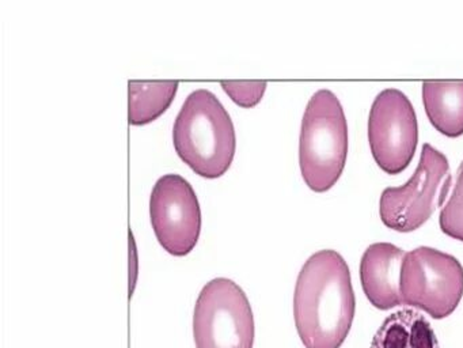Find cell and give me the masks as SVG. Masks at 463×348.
<instances>
[{
    "label": "cell",
    "mask_w": 463,
    "mask_h": 348,
    "mask_svg": "<svg viewBox=\"0 0 463 348\" xmlns=\"http://www.w3.org/2000/svg\"><path fill=\"white\" fill-rule=\"evenodd\" d=\"M355 293L345 259L323 249L310 256L297 276L293 317L306 348H340L355 319Z\"/></svg>",
    "instance_id": "1"
},
{
    "label": "cell",
    "mask_w": 463,
    "mask_h": 348,
    "mask_svg": "<svg viewBox=\"0 0 463 348\" xmlns=\"http://www.w3.org/2000/svg\"><path fill=\"white\" fill-rule=\"evenodd\" d=\"M174 147L179 158L207 179L224 174L235 154L233 120L213 93H190L174 121Z\"/></svg>",
    "instance_id": "2"
},
{
    "label": "cell",
    "mask_w": 463,
    "mask_h": 348,
    "mask_svg": "<svg viewBox=\"0 0 463 348\" xmlns=\"http://www.w3.org/2000/svg\"><path fill=\"white\" fill-rule=\"evenodd\" d=\"M348 154V123L344 108L333 91L313 94L303 115L299 163L306 184L325 192L337 183Z\"/></svg>",
    "instance_id": "3"
},
{
    "label": "cell",
    "mask_w": 463,
    "mask_h": 348,
    "mask_svg": "<svg viewBox=\"0 0 463 348\" xmlns=\"http://www.w3.org/2000/svg\"><path fill=\"white\" fill-rule=\"evenodd\" d=\"M448 167L446 155L424 143L420 162L408 183L383 189L379 201L383 223L402 233L418 229L446 199L451 181Z\"/></svg>",
    "instance_id": "4"
},
{
    "label": "cell",
    "mask_w": 463,
    "mask_h": 348,
    "mask_svg": "<svg viewBox=\"0 0 463 348\" xmlns=\"http://www.w3.org/2000/svg\"><path fill=\"white\" fill-rule=\"evenodd\" d=\"M197 348H253L254 319L246 294L225 277L203 287L193 316Z\"/></svg>",
    "instance_id": "5"
},
{
    "label": "cell",
    "mask_w": 463,
    "mask_h": 348,
    "mask_svg": "<svg viewBox=\"0 0 463 348\" xmlns=\"http://www.w3.org/2000/svg\"><path fill=\"white\" fill-rule=\"evenodd\" d=\"M401 294L405 305L424 310L432 319H446L463 297L462 264L435 248H416L405 255Z\"/></svg>",
    "instance_id": "6"
},
{
    "label": "cell",
    "mask_w": 463,
    "mask_h": 348,
    "mask_svg": "<svg viewBox=\"0 0 463 348\" xmlns=\"http://www.w3.org/2000/svg\"><path fill=\"white\" fill-rule=\"evenodd\" d=\"M368 141L375 161L386 173H401L410 163L418 142V123L404 91L390 87L375 97L368 117Z\"/></svg>",
    "instance_id": "7"
},
{
    "label": "cell",
    "mask_w": 463,
    "mask_h": 348,
    "mask_svg": "<svg viewBox=\"0 0 463 348\" xmlns=\"http://www.w3.org/2000/svg\"><path fill=\"white\" fill-rule=\"evenodd\" d=\"M151 223L158 241L169 253L185 256L196 247L201 211L193 188L179 174L158 180L149 199Z\"/></svg>",
    "instance_id": "8"
},
{
    "label": "cell",
    "mask_w": 463,
    "mask_h": 348,
    "mask_svg": "<svg viewBox=\"0 0 463 348\" xmlns=\"http://www.w3.org/2000/svg\"><path fill=\"white\" fill-rule=\"evenodd\" d=\"M404 249L390 242H375L363 253L360 281L368 301L380 310L404 305L401 294V271Z\"/></svg>",
    "instance_id": "9"
},
{
    "label": "cell",
    "mask_w": 463,
    "mask_h": 348,
    "mask_svg": "<svg viewBox=\"0 0 463 348\" xmlns=\"http://www.w3.org/2000/svg\"><path fill=\"white\" fill-rule=\"evenodd\" d=\"M370 348H440L429 320L414 309L387 316Z\"/></svg>",
    "instance_id": "10"
},
{
    "label": "cell",
    "mask_w": 463,
    "mask_h": 348,
    "mask_svg": "<svg viewBox=\"0 0 463 348\" xmlns=\"http://www.w3.org/2000/svg\"><path fill=\"white\" fill-rule=\"evenodd\" d=\"M425 112L434 127L444 135L463 133V81H425L422 83Z\"/></svg>",
    "instance_id": "11"
},
{
    "label": "cell",
    "mask_w": 463,
    "mask_h": 348,
    "mask_svg": "<svg viewBox=\"0 0 463 348\" xmlns=\"http://www.w3.org/2000/svg\"><path fill=\"white\" fill-rule=\"evenodd\" d=\"M175 81L129 82V123H151L166 111L177 93Z\"/></svg>",
    "instance_id": "12"
},
{
    "label": "cell",
    "mask_w": 463,
    "mask_h": 348,
    "mask_svg": "<svg viewBox=\"0 0 463 348\" xmlns=\"http://www.w3.org/2000/svg\"><path fill=\"white\" fill-rule=\"evenodd\" d=\"M439 223L447 235L463 241V161L456 173L452 192L440 211Z\"/></svg>",
    "instance_id": "13"
},
{
    "label": "cell",
    "mask_w": 463,
    "mask_h": 348,
    "mask_svg": "<svg viewBox=\"0 0 463 348\" xmlns=\"http://www.w3.org/2000/svg\"><path fill=\"white\" fill-rule=\"evenodd\" d=\"M221 86L233 101L245 108L254 107L261 101L266 89L265 81H223Z\"/></svg>",
    "instance_id": "14"
}]
</instances>
